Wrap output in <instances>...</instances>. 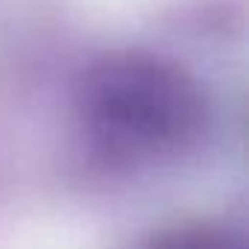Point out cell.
<instances>
[{
	"label": "cell",
	"mask_w": 249,
	"mask_h": 249,
	"mask_svg": "<svg viewBox=\"0 0 249 249\" xmlns=\"http://www.w3.org/2000/svg\"><path fill=\"white\" fill-rule=\"evenodd\" d=\"M88 132L117 156H170L185 150L205 120L196 82L153 56H114L82 88Z\"/></svg>",
	"instance_id": "obj_1"
}]
</instances>
